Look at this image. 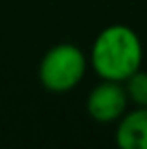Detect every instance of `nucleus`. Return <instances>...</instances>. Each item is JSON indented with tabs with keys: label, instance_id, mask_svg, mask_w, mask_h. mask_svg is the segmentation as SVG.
<instances>
[{
	"label": "nucleus",
	"instance_id": "f257e3e1",
	"mask_svg": "<svg viewBox=\"0 0 147 149\" xmlns=\"http://www.w3.org/2000/svg\"><path fill=\"white\" fill-rule=\"evenodd\" d=\"M144 45L134 29L115 23L96 34L89 53V66L100 79L125 81L141 68Z\"/></svg>",
	"mask_w": 147,
	"mask_h": 149
},
{
	"label": "nucleus",
	"instance_id": "f03ea898",
	"mask_svg": "<svg viewBox=\"0 0 147 149\" xmlns=\"http://www.w3.org/2000/svg\"><path fill=\"white\" fill-rule=\"evenodd\" d=\"M89 68V58L83 49L70 42L51 45L38 64V79L45 91L66 95L83 81Z\"/></svg>",
	"mask_w": 147,
	"mask_h": 149
},
{
	"label": "nucleus",
	"instance_id": "7ed1b4c3",
	"mask_svg": "<svg viewBox=\"0 0 147 149\" xmlns=\"http://www.w3.org/2000/svg\"><path fill=\"white\" fill-rule=\"evenodd\" d=\"M128 95L123 81L100 79L98 85L91 89L85 100L87 113L94 123L113 125L121 119L128 109Z\"/></svg>",
	"mask_w": 147,
	"mask_h": 149
},
{
	"label": "nucleus",
	"instance_id": "20e7f679",
	"mask_svg": "<svg viewBox=\"0 0 147 149\" xmlns=\"http://www.w3.org/2000/svg\"><path fill=\"white\" fill-rule=\"evenodd\" d=\"M115 125V143L121 149H147V108L134 106Z\"/></svg>",
	"mask_w": 147,
	"mask_h": 149
},
{
	"label": "nucleus",
	"instance_id": "39448f33",
	"mask_svg": "<svg viewBox=\"0 0 147 149\" xmlns=\"http://www.w3.org/2000/svg\"><path fill=\"white\" fill-rule=\"evenodd\" d=\"M123 83H125L130 104L138 106V108H147V72L145 70L140 68Z\"/></svg>",
	"mask_w": 147,
	"mask_h": 149
}]
</instances>
